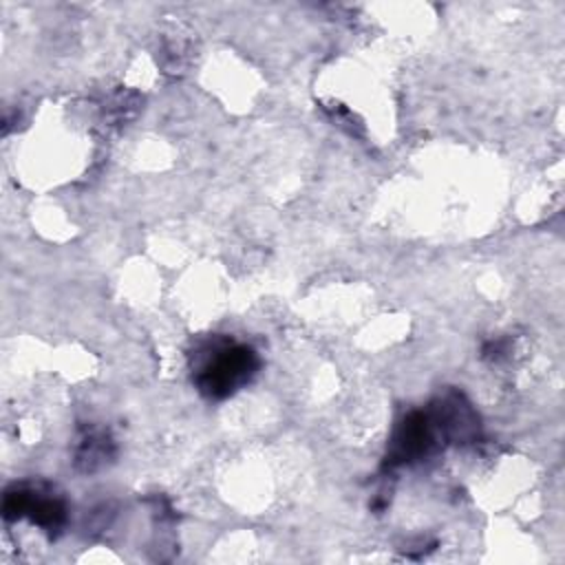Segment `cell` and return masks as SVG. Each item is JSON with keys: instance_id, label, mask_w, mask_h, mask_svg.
I'll list each match as a JSON object with an SVG mask.
<instances>
[{"instance_id": "1", "label": "cell", "mask_w": 565, "mask_h": 565, "mask_svg": "<svg viewBox=\"0 0 565 565\" xmlns=\"http://www.w3.org/2000/svg\"><path fill=\"white\" fill-rule=\"evenodd\" d=\"M249 369H252V353L247 349L223 351V355H218L214 364L207 366L203 375V388L212 395H223L232 391L241 380H245Z\"/></svg>"}]
</instances>
